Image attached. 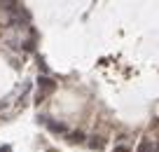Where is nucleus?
Masks as SVG:
<instances>
[{
  "label": "nucleus",
  "instance_id": "7",
  "mask_svg": "<svg viewBox=\"0 0 159 152\" xmlns=\"http://www.w3.org/2000/svg\"><path fill=\"white\" fill-rule=\"evenodd\" d=\"M0 152H12V145H0Z\"/></svg>",
  "mask_w": 159,
  "mask_h": 152
},
{
  "label": "nucleus",
  "instance_id": "4",
  "mask_svg": "<svg viewBox=\"0 0 159 152\" xmlns=\"http://www.w3.org/2000/svg\"><path fill=\"white\" fill-rule=\"evenodd\" d=\"M68 138H70V143H82V140H84V133L77 131V133H70Z\"/></svg>",
  "mask_w": 159,
  "mask_h": 152
},
{
  "label": "nucleus",
  "instance_id": "2",
  "mask_svg": "<svg viewBox=\"0 0 159 152\" xmlns=\"http://www.w3.org/2000/svg\"><path fill=\"white\" fill-rule=\"evenodd\" d=\"M47 124V129H49V131H54V133H66V124H59V122H45Z\"/></svg>",
  "mask_w": 159,
  "mask_h": 152
},
{
  "label": "nucleus",
  "instance_id": "3",
  "mask_svg": "<svg viewBox=\"0 0 159 152\" xmlns=\"http://www.w3.org/2000/svg\"><path fill=\"white\" fill-rule=\"evenodd\" d=\"M136 152H154L152 140H148V138H145V140H140V145H138V150H136Z\"/></svg>",
  "mask_w": 159,
  "mask_h": 152
},
{
  "label": "nucleus",
  "instance_id": "6",
  "mask_svg": "<svg viewBox=\"0 0 159 152\" xmlns=\"http://www.w3.org/2000/svg\"><path fill=\"white\" fill-rule=\"evenodd\" d=\"M115 152H129V147H124V145H117V147H115Z\"/></svg>",
  "mask_w": 159,
  "mask_h": 152
},
{
  "label": "nucleus",
  "instance_id": "5",
  "mask_svg": "<svg viewBox=\"0 0 159 152\" xmlns=\"http://www.w3.org/2000/svg\"><path fill=\"white\" fill-rule=\"evenodd\" d=\"M91 147H94V150H101V147H103V143H101L98 138H94V140H91Z\"/></svg>",
  "mask_w": 159,
  "mask_h": 152
},
{
  "label": "nucleus",
  "instance_id": "1",
  "mask_svg": "<svg viewBox=\"0 0 159 152\" xmlns=\"http://www.w3.org/2000/svg\"><path fill=\"white\" fill-rule=\"evenodd\" d=\"M38 87H40V96H47V94H52L56 89V82L52 77H47V75H40L38 77Z\"/></svg>",
  "mask_w": 159,
  "mask_h": 152
}]
</instances>
